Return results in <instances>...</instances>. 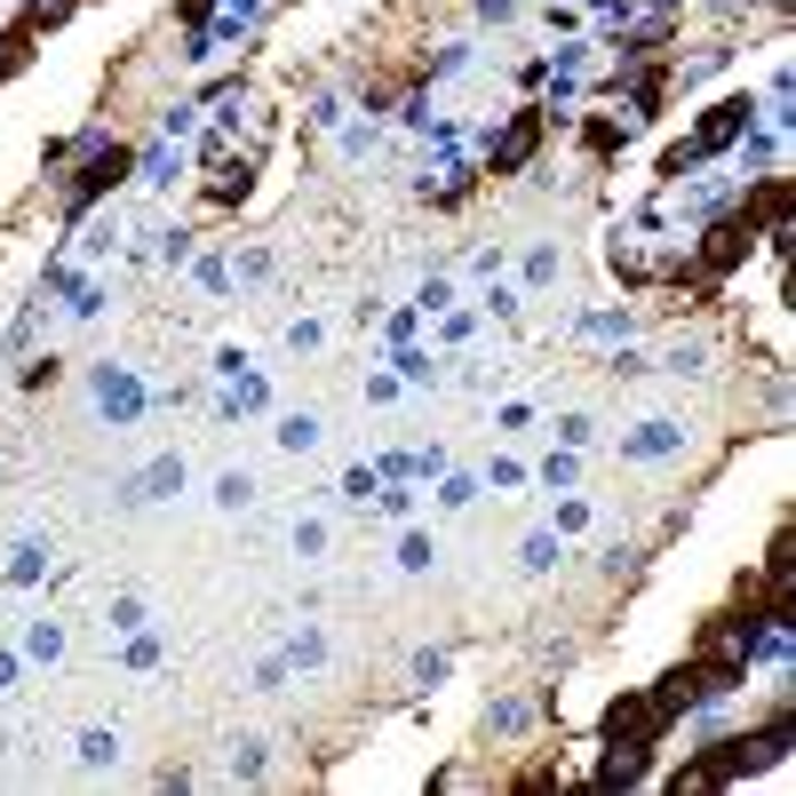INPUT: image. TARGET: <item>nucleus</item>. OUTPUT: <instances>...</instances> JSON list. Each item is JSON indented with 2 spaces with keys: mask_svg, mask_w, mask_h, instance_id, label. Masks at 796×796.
I'll return each mask as SVG.
<instances>
[{
  "mask_svg": "<svg viewBox=\"0 0 796 796\" xmlns=\"http://www.w3.org/2000/svg\"><path fill=\"white\" fill-rule=\"evenodd\" d=\"M430 557H439V550H430V534H407V542H398V566H407V574H422Z\"/></svg>",
  "mask_w": 796,
  "mask_h": 796,
  "instance_id": "nucleus-14",
  "label": "nucleus"
},
{
  "mask_svg": "<svg viewBox=\"0 0 796 796\" xmlns=\"http://www.w3.org/2000/svg\"><path fill=\"white\" fill-rule=\"evenodd\" d=\"M104 621H112V629H144V597H112Z\"/></svg>",
  "mask_w": 796,
  "mask_h": 796,
  "instance_id": "nucleus-17",
  "label": "nucleus"
},
{
  "mask_svg": "<svg viewBox=\"0 0 796 796\" xmlns=\"http://www.w3.org/2000/svg\"><path fill=\"white\" fill-rule=\"evenodd\" d=\"M534 136H542V120H534V112H526V120L510 128V136H502V152H494V176H510V168H518V159H526V152H534Z\"/></svg>",
  "mask_w": 796,
  "mask_h": 796,
  "instance_id": "nucleus-4",
  "label": "nucleus"
},
{
  "mask_svg": "<svg viewBox=\"0 0 796 796\" xmlns=\"http://www.w3.org/2000/svg\"><path fill=\"white\" fill-rule=\"evenodd\" d=\"M176 486H184V454H159L152 471H136V478L120 486V502H128V510H144V502H159V494H176Z\"/></svg>",
  "mask_w": 796,
  "mask_h": 796,
  "instance_id": "nucleus-1",
  "label": "nucleus"
},
{
  "mask_svg": "<svg viewBox=\"0 0 796 796\" xmlns=\"http://www.w3.org/2000/svg\"><path fill=\"white\" fill-rule=\"evenodd\" d=\"M24 653H32V661H56V653H64V629H56V621H32V629H24Z\"/></svg>",
  "mask_w": 796,
  "mask_h": 796,
  "instance_id": "nucleus-9",
  "label": "nucleus"
},
{
  "mask_svg": "<svg viewBox=\"0 0 796 796\" xmlns=\"http://www.w3.org/2000/svg\"><path fill=\"white\" fill-rule=\"evenodd\" d=\"M327 550V526L319 518H295V557H319Z\"/></svg>",
  "mask_w": 796,
  "mask_h": 796,
  "instance_id": "nucleus-13",
  "label": "nucleus"
},
{
  "mask_svg": "<svg viewBox=\"0 0 796 796\" xmlns=\"http://www.w3.org/2000/svg\"><path fill=\"white\" fill-rule=\"evenodd\" d=\"M287 661H295V670H319V661H327V638H319V629H303V638L287 645Z\"/></svg>",
  "mask_w": 796,
  "mask_h": 796,
  "instance_id": "nucleus-12",
  "label": "nucleus"
},
{
  "mask_svg": "<svg viewBox=\"0 0 796 796\" xmlns=\"http://www.w3.org/2000/svg\"><path fill=\"white\" fill-rule=\"evenodd\" d=\"M319 439H327V430H319V414H287V422H279V446H287V454H311Z\"/></svg>",
  "mask_w": 796,
  "mask_h": 796,
  "instance_id": "nucleus-6",
  "label": "nucleus"
},
{
  "mask_svg": "<svg viewBox=\"0 0 796 796\" xmlns=\"http://www.w3.org/2000/svg\"><path fill=\"white\" fill-rule=\"evenodd\" d=\"M343 494H351V502H367V494H383V478H375V471H351Z\"/></svg>",
  "mask_w": 796,
  "mask_h": 796,
  "instance_id": "nucleus-20",
  "label": "nucleus"
},
{
  "mask_svg": "<svg viewBox=\"0 0 796 796\" xmlns=\"http://www.w3.org/2000/svg\"><path fill=\"white\" fill-rule=\"evenodd\" d=\"M557 566V534H526V574H550Z\"/></svg>",
  "mask_w": 796,
  "mask_h": 796,
  "instance_id": "nucleus-11",
  "label": "nucleus"
},
{
  "mask_svg": "<svg viewBox=\"0 0 796 796\" xmlns=\"http://www.w3.org/2000/svg\"><path fill=\"white\" fill-rule=\"evenodd\" d=\"M471 502H478L471 478H446V486H439V510H471Z\"/></svg>",
  "mask_w": 796,
  "mask_h": 796,
  "instance_id": "nucleus-16",
  "label": "nucleus"
},
{
  "mask_svg": "<svg viewBox=\"0 0 796 796\" xmlns=\"http://www.w3.org/2000/svg\"><path fill=\"white\" fill-rule=\"evenodd\" d=\"M557 439H566V446H589L597 422H589V414H566V422H557Z\"/></svg>",
  "mask_w": 796,
  "mask_h": 796,
  "instance_id": "nucleus-19",
  "label": "nucleus"
},
{
  "mask_svg": "<svg viewBox=\"0 0 796 796\" xmlns=\"http://www.w3.org/2000/svg\"><path fill=\"white\" fill-rule=\"evenodd\" d=\"M319 343H327L319 319H295V327H287V351H319Z\"/></svg>",
  "mask_w": 796,
  "mask_h": 796,
  "instance_id": "nucleus-18",
  "label": "nucleus"
},
{
  "mask_svg": "<svg viewBox=\"0 0 796 796\" xmlns=\"http://www.w3.org/2000/svg\"><path fill=\"white\" fill-rule=\"evenodd\" d=\"M41 574H48V550H41V542H16V557H9V589H32Z\"/></svg>",
  "mask_w": 796,
  "mask_h": 796,
  "instance_id": "nucleus-5",
  "label": "nucleus"
},
{
  "mask_svg": "<svg viewBox=\"0 0 796 796\" xmlns=\"http://www.w3.org/2000/svg\"><path fill=\"white\" fill-rule=\"evenodd\" d=\"M96 407H104L112 422H136V414H144V390L128 383L120 367H96Z\"/></svg>",
  "mask_w": 796,
  "mask_h": 796,
  "instance_id": "nucleus-2",
  "label": "nucleus"
},
{
  "mask_svg": "<svg viewBox=\"0 0 796 796\" xmlns=\"http://www.w3.org/2000/svg\"><path fill=\"white\" fill-rule=\"evenodd\" d=\"M9 677H16V661H9V653H0V693H9Z\"/></svg>",
  "mask_w": 796,
  "mask_h": 796,
  "instance_id": "nucleus-21",
  "label": "nucleus"
},
{
  "mask_svg": "<svg viewBox=\"0 0 796 796\" xmlns=\"http://www.w3.org/2000/svg\"><path fill=\"white\" fill-rule=\"evenodd\" d=\"M215 502H223V510H247V502H255V478H247V471H223V478H215Z\"/></svg>",
  "mask_w": 796,
  "mask_h": 796,
  "instance_id": "nucleus-8",
  "label": "nucleus"
},
{
  "mask_svg": "<svg viewBox=\"0 0 796 796\" xmlns=\"http://www.w3.org/2000/svg\"><path fill=\"white\" fill-rule=\"evenodd\" d=\"M677 446H685V430H677V422H638V430L621 439V454H629V462H653V454H677Z\"/></svg>",
  "mask_w": 796,
  "mask_h": 796,
  "instance_id": "nucleus-3",
  "label": "nucleus"
},
{
  "mask_svg": "<svg viewBox=\"0 0 796 796\" xmlns=\"http://www.w3.org/2000/svg\"><path fill=\"white\" fill-rule=\"evenodd\" d=\"M542 478H550V486H574V478H582V462H574V446H566V454H550V462H542Z\"/></svg>",
  "mask_w": 796,
  "mask_h": 796,
  "instance_id": "nucleus-15",
  "label": "nucleus"
},
{
  "mask_svg": "<svg viewBox=\"0 0 796 796\" xmlns=\"http://www.w3.org/2000/svg\"><path fill=\"white\" fill-rule=\"evenodd\" d=\"M80 765H88V773L120 765V733H80Z\"/></svg>",
  "mask_w": 796,
  "mask_h": 796,
  "instance_id": "nucleus-7",
  "label": "nucleus"
},
{
  "mask_svg": "<svg viewBox=\"0 0 796 796\" xmlns=\"http://www.w3.org/2000/svg\"><path fill=\"white\" fill-rule=\"evenodd\" d=\"M231 781H263V741H231Z\"/></svg>",
  "mask_w": 796,
  "mask_h": 796,
  "instance_id": "nucleus-10",
  "label": "nucleus"
}]
</instances>
